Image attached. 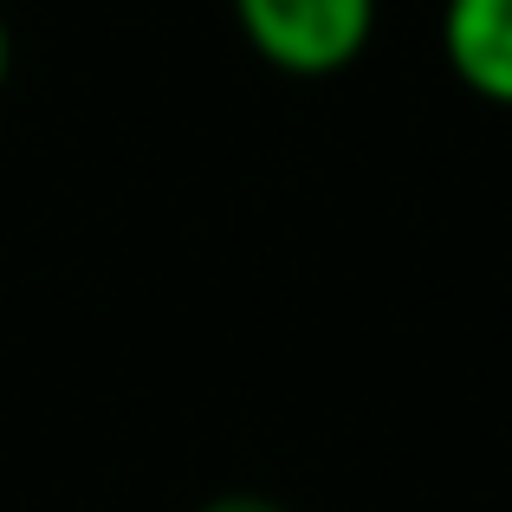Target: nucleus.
Wrapping results in <instances>:
<instances>
[{
    "label": "nucleus",
    "instance_id": "f03ea898",
    "mask_svg": "<svg viewBox=\"0 0 512 512\" xmlns=\"http://www.w3.org/2000/svg\"><path fill=\"white\" fill-rule=\"evenodd\" d=\"M441 59L474 98L512 111V0H441Z\"/></svg>",
    "mask_w": 512,
    "mask_h": 512
},
{
    "label": "nucleus",
    "instance_id": "7ed1b4c3",
    "mask_svg": "<svg viewBox=\"0 0 512 512\" xmlns=\"http://www.w3.org/2000/svg\"><path fill=\"white\" fill-rule=\"evenodd\" d=\"M195 512H286L273 500V493H214V500H201Z\"/></svg>",
    "mask_w": 512,
    "mask_h": 512
},
{
    "label": "nucleus",
    "instance_id": "f257e3e1",
    "mask_svg": "<svg viewBox=\"0 0 512 512\" xmlns=\"http://www.w3.org/2000/svg\"><path fill=\"white\" fill-rule=\"evenodd\" d=\"M253 59L286 78H338L370 52L376 0H227Z\"/></svg>",
    "mask_w": 512,
    "mask_h": 512
},
{
    "label": "nucleus",
    "instance_id": "20e7f679",
    "mask_svg": "<svg viewBox=\"0 0 512 512\" xmlns=\"http://www.w3.org/2000/svg\"><path fill=\"white\" fill-rule=\"evenodd\" d=\"M7 72H13V33H7V20H0V85H7Z\"/></svg>",
    "mask_w": 512,
    "mask_h": 512
}]
</instances>
